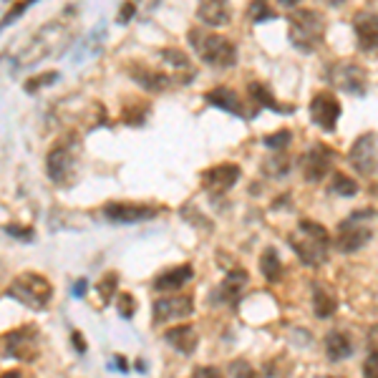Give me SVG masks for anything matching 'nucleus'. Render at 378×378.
<instances>
[{"mask_svg":"<svg viewBox=\"0 0 378 378\" xmlns=\"http://www.w3.org/2000/svg\"><path fill=\"white\" fill-rule=\"evenodd\" d=\"M368 239H370L368 227H355V220L348 217L346 222L340 224V235L335 239V247H338L340 252H358Z\"/></svg>","mask_w":378,"mask_h":378,"instance_id":"obj_16","label":"nucleus"},{"mask_svg":"<svg viewBox=\"0 0 378 378\" xmlns=\"http://www.w3.org/2000/svg\"><path fill=\"white\" fill-rule=\"evenodd\" d=\"M247 285V272L245 270H235L230 272L227 278L222 280V285H220V300L222 303H230V305H235V303L239 300V295H242V290H245Z\"/></svg>","mask_w":378,"mask_h":378,"instance_id":"obj_23","label":"nucleus"},{"mask_svg":"<svg viewBox=\"0 0 378 378\" xmlns=\"http://www.w3.org/2000/svg\"><path fill=\"white\" fill-rule=\"evenodd\" d=\"M260 272L265 275L268 283H280L283 280V263H280L275 247H265L263 257H260Z\"/></svg>","mask_w":378,"mask_h":378,"instance_id":"obj_26","label":"nucleus"},{"mask_svg":"<svg viewBox=\"0 0 378 378\" xmlns=\"http://www.w3.org/2000/svg\"><path fill=\"white\" fill-rule=\"evenodd\" d=\"M230 373L232 376H237V373H245V376H252V373H255V370L250 368V363H245V361H235L230 366Z\"/></svg>","mask_w":378,"mask_h":378,"instance_id":"obj_37","label":"nucleus"},{"mask_svg":"<svg viewBox=\"0 0 378 378\" xmlns=\"http://www.w3.org/2000/svg\"><path fill=\"white\" fill-rule=\"evenodd\" d=\"M71 40V33L66 28V23L61 21H54V23L43 25L33 40L25 46V51L18 56V66H33V63H38L40 58H46V56H54L56 51H61V48L69 46Z\"/></svg>","mask_w":378,"mask_h":378,"instance_id":"obj_2","label":"nucleus"},{"mask_svg":"<svg viewBox=\"0 0 378 378\" xmlns=\"http://www.w3.org/2000/svg\"><path fill=\"white\" fill-rule=\"evenodd\" d=\"M351 353H353V343H351V338H348L346 333L331 331L325 335V355H328V361L333 363L346 361Z\"/></svg>","mask_w":378,"mask_h":378,"instance_id":"obj_22","label":"nucleus"},{"mask_svg":"<svg viewBox=\"0 0 378 378\" xmlns=\"http://www.w3.org/2000/svg\"><path fill=\"white\" fill-rule=\"evenodd\" d=\"M3 353L5 358H16V361H33L38 355V331L33 325L18 328L3 335Z\"/></svg>","mask_w":378,"mask_h":378,"instance_id":"obj_7","label":"nucleus"},{"mask_svg":"<svg viewBox=\"0 0 378 378\" xmlns=\"http://www.w3.org/2000/svg\"><path fill=\"white\" fill-rule=\"evenodd\" d=\"M237 179H239L237 164L224 162V164H217V167H209L207 172H202L200 182L209 194H224L237 185Z\"/></svg>","mask_w":378,"mask_h":378,"instance_id":"obj_13","label":"nucleus"},{"mask_svg":"<svg viewBox=\"0 0 378 378\" xmlns=\"http://www.w3.org/2000/svg\"><path fill=\"white\" fill-rule=\"evenodd\" d=\"M164 340H167L174 351L189 355L194 353V348L200 343V335L194 331V325H177V328H169V331L164 333Z\"/></svg>","mask_w":378,"mask_h":378,"instance_id":"obj_19","label":"nucleus"},{"mask_svg":"<svg viewBox=\"0 0 378 378\" xmlns=\"http://www.w3.org/2000/svg\"><path fill=\"white\" fill-rule=\"evenodd\" d=\"M363 373L368 378H378V353L366 355V361H363Z\"/></svg>","mask_w":378,"mask_h":378,"instance_id":"obj_34","label":"nucleus"},{"mask_svg":"<svg viewBox=\"0 0 378 378\" xmlns=\"http://www.w3.org/2000/svg\"><path fill=\"white\" fill-rule=\"evenodd\" d=\"M46 169L51 182H56V185H69L71 177H73V169H76V149H73V141H61V144H56V147L48 152Z\"/></svg>","mask_w":378,"mask_h":378,"instance_id":"obj_8","label":"nucleus"},{"mask_svg":"<svg viewBox=\"0 0 378 378\" xmlns=\"http://www.w3.org/2000/svg\"><path fill=\"white\" fill-rule=\"evenodd\" d=\"M194 313L192 295H162L154 300V323H167V320H177Z\"/></svg>","mask_w":378,"mask_h":378,"instance_id":"obj_14","label":"nucleus"},{"mask_svg":"<svg viewBox=\"0 0 378 378\" xmlns=\"http://www.w3.org/2000/svg\"><path fill=\"white\" fill-rule=\"evenodd\" d=\"M340 114H343L340 101L335 99L333 93L323 91V93H318L316 99L310 101V119H313V123H316V126H320L323 132H335Z\"/></svg>","mask_w":378,"mask_h":378,"instance_id":"obj_11","label":"nucleus"},{"mask_svg":"<svg viewBox=\"0 0 378 378\" xmlns=\"http://www.w3.org/2000/svg\"><path fill=\"white\" fill-rule=\"evenodd\" d=\"M8 295L16 298L18 303L28 305L31 310H43L48 308V303L54 298V287L43 275L38 272H23L18 275L8 287Z\"/></svg>","mask_w":378,"mask_h":378,"instance_id":"obj_4","label":"nucleus"},{"mask_svg":"<svg viewBox=\"0 0 378 378\" xmlns=\"http://www.w3.org/2000/svg\"><path fill=\"white\" fill-rule=\"evenodd\" d=\"M84 290H86V280H81V283H76V287H73V293H76L78 298L84 295Z\"/></svg>","mask_w":378,"mask_h":378,"instance_id":"obj_40","label":"nucleus"},{"mask_svg":"<svg viewBox=\"0 0 378 378\" xmlns=\"http://www.w3.org/2000/svg\"><path fill=\"white\" fill-rule=\"evenodd\" d=\"M328 192L335 194V197H355V194H358V182L351 179L348 174L335 172L331 179V185H328Z\"/></svg>","mask_w":378,"mask_h":378,"instance_id":"obj_27","label":"nucleus"},{"mask_svg":"<svg viewBox=\"0 0 378 378\" xmlns=\"http://www.w3.org/2000/svg\"><path fill=\"white\" fill-rule=\"evenodd\" d=\"M325 31V21L318 16L316 10H298L290 18V40L295 48H300L303 54H310L320 46Z\"/></svg>","mask_w":378,"mask_h":378,"instance_id":"obj_5","label":"nucleus"},{"mask_svg":"<svg viewBox=\"0 0 378 378\" xmlns=\"http://www.w3.org/2000/svg\"><path fill=\"white\" fill-rule=\"evenodd\" d=\"M290 139H293V137H290V132H287V129H283V132H275L272 137H265L263 144L268 149H272V152H278V149H285L287 144H290Z\"/></svg>","mask_w":378,"mask_h":378,"instance_id":"obj_30","label":"nucleus"},{"mask_svg":"<svg viewBox=\"0 0 378 378\" xmlns=\"http://www.w3.org/2000/svg\"><path fill=\"white\" fill-rule=\"evenodd\" d=\"M194 373H197V376H212V373H220V370L217 368H197Z\"/></svg>","mask_w":378,"mask_h":378,"instance_id":"obj_39","label":"nucleus"},{"mask_svg":"<svg viewBox=\"0 0 378 378\" xmlns=\"http://www.w3.org/2000/svg\"><path fill=\"white\" fill-rule=\"evenodd\" d=\"M348 164L363 177H373L378 172V134H361L348 152Z\"/></svg>","mask_w":378,"mask_h":378,"instance_id":"obj_6","label":"nucleus"},{"mask_svg":"<svg viewBox=\"0 0 378 378\" xmlns=\"http://www.w3.org/2000/svg\"><path fill=\"white\" fill-rule=\"evenodd\" d=\"M33 3H36V0H21V3H16V5H13V8H10V13L5 18H3V21H0V28H5V25H10L13 23V21H18V18L23 16L25 10L31 8Z\"/></svg>","mask_w":378,"mask_h":378,"instance_id":"obj_32","label":"nucleus"},{"mask_svg":"<svg viewBox=\"0 0 378 378\" xmlns=\"http://www.w3.org/2000/svg\"><path fill=\"white\" fill-rule=\"evenodd\" d=\"M56 78H58V73H56V71H48V73H43V76H33L31 81H25V91L33 93L36 88H43V86L56 84Z\"/></svg>","mask_w":378,"mask_h":378,"instance_id":"obj_31","label":"nucleus"},{"mask_svg":"<svg viewBox=\"0 0 378 378\" xmlns=\"http://www.w3.org/2000/svg\"><path fill=\"white\" fill-rule=\"evenodd\" d=\"M101 212L111 222L132 224L141 222V220H152V217H156L159 209L152 207V204H139V202H108V204H104Z\"/></svg>","mask_w":378,"mask_h":378,"instance_id":"obj_12","label":"nucleus"},{"mask_svg":"<svg viewBox=\"0 0 378 378\" xmlns=\"http://www.w3.org/2000/svg\"><path fill=\"white\" fill-rule=\"evenodd\" d=\"M73 346H76V351H81V353L86 351V340L81 338V333H73Z\"/></svg>","mask_w":378,"mask_h":378,"instance_id":"obj_38","label":"nucleus"},{"mask_svg":"<svg viewBox=\"0 0 378 378\" xmlns=\"http://www.w3.org/2000/svg\"><path fill=\"white\" fill-rule=\"evenodd\" d=\"M194 278V268L192 265H177V268H172V270L162 272L159 278L154 280V290L156 293H177L182 287Z\"/></svg>","mask_w":378,"mask_h":378,"instance_id":"obj_17","label":"nucleus"},{"mask_svg":"<svg viewBox=\"0 0 378 378\" xmlns=\"http://www.w3.org/2000/svg\"><path fill=\"white\" fill-rule=\"evenodd\" d=\"M96 290H99L101 305H108L111 298L119 295V275H116V272H106V275H101Z\"/></svg>","mask_w":378,"mask_h":378,"instance_id":"obj_28","label":"nucleus"},{"mask_svg":"<svg viewBox=\"0 0 378 378\" xmlns=\"http://www.w3.org/2000/svg\"><path fill=\"white\" fill-rule=\"evenodd\" d=\"M278 3L283 5V8H293V5H298L300 0H278Z\"/></svg>","mask_w":378,"mask_h":378,"instance_id":"obj_41","label":"nucleus"},{"mask_svg":"<svg viewBox=\"0 0 378 378\" xmlns=\"http://www.w3.org/2000/svg\"><path fill=\"white\" fill-rule=\"evenodd\" d=\"M134 13H137V3H134V0H126L121 5V10H119V18H116V21H119V23H129L134 18Z\"/></svg>","mask_w":378,"mask_h":378,"instance_id":"obj_35","label":"nucleus"},{"mask_svg":"<svg viewBox=\"0 0 378 378\" xmlns=\"http://www.w3.org/2000/svg\"><path fill=\"white\" fill-rule=\"evenodd\" d=\"M328 78L340 91L353 93V96H363L366 93V69H361L353 61H338L335 66H331Z\"/></svg>","mask_w":378,"mask_h":378,"instance_id":"obj_10","label":"nucleus"},{"mask_svg":"<svg viewBox=\"0 0 378 378\" xmlns=\"http://www.w3.org/2000/svg\"><path fill=\"white\" fill-rule=\"evenodd\" d=\"M333 162H335V149L328 144H313L300 159V172L305 182H320L333 169Z\"/></svg>","mask_w":378,"mask_h":378,"instance_id":"obj_9","label":"nucleus"},{"mask_svg":"<svg viewBox=\"0 0 378 378\" xmlns=\"http://www.w3.org/2000/svg\"><path fill=\"white\" fill-rule=\"evenodd\" d=\"M5 232H10V235L18 239H31L33 237L31 227H18V224H5Z\"/></svg>","mask_w":378,"mask_h":378,"instance_id":"obj_36","label":"nucleus"},{"mask_svg":"<svg viewBox=\"0 0 378 378\" xmlns=\"http://www.w3.org/2000/svg\"><path fill=\"white\" fill-rule=\"evenodd\" d=\"M355 36L358 43L366 51H376L378 48V16L373 13H361L355 18Z\"/></svg>","mask_w":378,"mask_h":378,"instance_id":"obj_21","label":"nucleus"},{"mask_svg":"<svg viewBox=\"0 0 378 378\" xmlns=\"http://www.w3.org/2000/svg\"><path fill=\"white\" fill-rule=\"evenodd\" d=\"M313 310H316L318 318H331L335 310H338V300L335 295L323 285L313 287Z\"/></svg>","mask_w":378,"mask_h":378,"instance_id":"obj_24","label":"nucleus"},{"mask_svg":"<svg viewBox=\"0 0 378 378\" xmlns=\"http://www.w3.org/2000/svg\"><path fill=\"white\" fill-rule=\"evenodd\" d=\"M298 230H300V235L290 239V245L298 252V257L305 265H310V268L323 265L325 257H328V242H331L328 230H325L323 224L313 222V220H303L298 224Z\"/></svg>","mask_w":378,"mask_h":378,"instance_id":"obj_3","label":"nucleus"},{"mask_svg":"<svg viewBox=\"0 0 378 378\" xmlns=\"http://www.w3.org/2000/svg\"><path fill=\"white\" fill-rule=\"evenodd\" d=\"M197 16L209 28H220V25L230 23V0H200V10Z\"/></svg>","mask_w":378,"mask_h":378,"instance_id":"obj_18","label":"nucleus"},{"mask_svg":"<svg viewBox=\"0 0 378 378\" xmlns=\"http://www.w3.org/2000/svg\"><path fill=\"white\" fill-rule=\"evenodd\" d=\"M189 43L197 51L202 61L215 66V69H232L237 63V48L232 40H227L220 33H209V31H200L194 28L189 31Z\"/></svg>","mask_w":378,"mask_h":378,"instance_id":"obj_1","label":"nucleus"},{"mask_svg":"<svg viewBox=\"0 0 378 378\" xmlns=\"http://www.w3.org/2000/svg\"><path fill=\"white\" fill-rule=\"evenodd\" d=\"M129 76L137 81V84L149 93H162L167 91L169 86H174L177 81L172 78V73H162V71H154V69H147L141 63H129Z\"/></svg>","mask_w":378,"mask_h":378,"instance_id":"obj_15","label":"nucleus"},{"mask_svg":"<svg viewBox=\"0 0 378 378\" xmlns=\"http://www.w3.org/2000/svg\"><path fill=\"white\" fill-rule=\"evenodd\" d=\"M263 167L270 177H285L287 169H290V162H287V154H283V149H278L275 154H270L265 159Z\"/></svg>","mask_w":378,"mask_h":378,"instance_id":"obj_29","label":"nucleus"},{"mask_svg":"<svg viewBox=\"0 0 378 378\" xmlns=\"http://www.w3.org/2000/svg\"><path fill=\"white\" fill-rule=\"evenodd\" d=\"M207 101L212 104V106L227 111V114L245 116V104H242V99H239V93H235L232 88H227V86H222V88H212V91L207 93Z\"/></svg>","mask_w":378,"mask_h":378,"instance_id":"obj_20","label":"nucleus"},{"mask_svg":"<svg viewBox=\"0 0 378 378\" xmlns=\"http://www.w3.org/2000/svg\"><path fill=\"white\" fill-rule=\"evenodd\" d=\"M119 313H121V318H134V313H137V300H134L132 293H119Z\"/></svg>","mask_w":378,"mask_h":378,"instance_id":"obj_33","label":"nucleus"},{"mask_svg":"<svg viewBox=\"0 0 378 378\" xmlns=\"http://www.w3.org/2000/svg\"><path fill=\"white\" fill-rule=\"evenodd\" d=\"M247 93H250V99L255 101L257 106L272 108V111H283V106H280L278 99H275V93L270 91V86L263 84V81H250Z\"/></svg>","mask_w":378,"mask_h":378,"instance_id":"obj_25","label":"nucleus"}]
</instances>
